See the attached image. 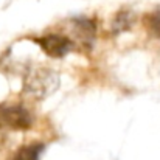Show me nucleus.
Here are the masks:
<instances>
[{
	"label": "nucleus",
	"instance_id": "obj_1",
	"mask_svg": "<svg viewBox=\"0 0 160 160\" xmlns=\"http://www.w3.org/2000/svg\"><path fill=\"white\" fill-rule=\"evenodd\" d=\"M59 86V75L50 67H36L23 79V92L36 100L50 97Z\"/></svg>",
	"mask_w": 160,
	"mask_h": 160
},
{
	"label": "nucleus",
	"instance_id": "obj_2",
	"mask_svg": "<svg viewBox=\"0 0 160 160\" xmlns=\"http://www.w3.org/2000/svg\"><path fill=\"white\" fill-rule=\"evenodd\" d=\"M34 117L25 106L3 104L0 106V126L12 131H27L33 126Z\"/></svg>",
	"mask_w": 160,
	"mask_h": 160
},
{
	"label": "nucleus",
	"instance_id": "obj_3",
	"mask_svg": "<svg viewBox=\"0 0 160 160\" xmlns=\"http://www.w3.org/2000/svg\"><path fill=\"white\" fill-rule=\"evenodd\" d=\"M36 44L42 48V52L50 58H64L75 48V42L65 36L58 33H48L36 39Z\"/></svg>",
	"mask_w": 160,
	"mask_h": 160
},
{
	"label": "nucleus",
	"instance_id": "obj_4",
	"mask_svg": "<svg viewBox=\"0 0 160 160\" xmlns=\"http://www.w3.org/2000/svg\"><path fill=\"white\" fill-rule=\"evenodd\" d=\"M72 30L82 45H92L97 36V23L89 17H76L72 20Z\"/></svg>",
	"mask_w": 160,
	"mask_h": 160
},
{
	"label": "nucleus",
	"instance_id": "obj_5",
	"mask_svg": "<svg viewBox=\"0 0 160 160\" xmlns=\"http://www.w3.org/2000/svg\"><path fill=\"white\" fill-rule=\"evenodd\" d=\"M134 23V12L129 9H120L112 19V33L118 34L128 31Z\"/></svg>",
	"mask_w": 160,
	"mask_h": 160
},
{
	"label": "nucleus",
	"instance_id": "obj_6",
	"mask_svg": "<svg viewBox=\"0 0 160 160\" xmlns=\"http://www.w3.org/2000/svg\"><path fill=\"white\" fill-rule=\"evenodd\" d=\"M44 149L42 143H31V145H25L23 148H20L12 160H39V154Z\"/></svg>",
	"mask_w": 160,
	"mask_h": 160
},
{
	"label": "nucleus",
	"instance_id": "obj_7",
	"mask_svg": "<svg viewBox=\"0 0 160 160\" xmlns=\"http://www.w3.org/2000/svg\"><path fill=\"white\" fill-rule=\"evenodd\" d=\"M143 23H145V28L148 30V33L151 36L160 39V9L148 12L143 17Z\"/></svg>",
	"mask_w": 160,
	"mask_h": 160
}]
</instances>
